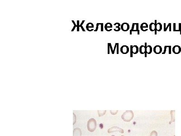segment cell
<instances>
[{
	"label": "cell",
	"mask_w": 181,
	"mask_h": 136,
	"mask_svg": "<svg viewBox=\"0 0 181 136\" xmlns=\"http://www.w3.org/2000/svg\"><path fill=\"white\" fill-rule=\"evenodd\" d=\"M134 117V113L133 111L128 110L125 112L123 113L121 116V118L124 122H129L131 121Z\"/></svg>",
	"instance_id": "cell-1"
},
{
	"label": "cell",
	"mask_w": 181,
	"mask_h": 136,
	"mask_svg": "<svg viewBox=\"0 0 181 136\" xmlns=\"http://www.w3.org/2000/svg\"><path fill=\"white\" fill-rule=\"evenodd\" d=\"M87 127L88 131L93 132L97 128V122L94 119H90L87 122Z\"/></svg>",
	"instance_id": "cell-2"
},
{
	"label": "cell",
	"mask_w": 181,
	"mask_h": 136,
	"mask_svg": "<svg viewBox=\"0 0 181 136\" xmlns=\"http://www.w3.org/2000/svg\"><path fill=\"white\" fill-rule=\"evenodd\" d=\"M115 132H119L121 133V134H123L124 131L123 129L117 127V126H114V127H112V128H110L108 130V133H109V134L110 133H114Z\"/></svg>",
	"instance_id": "cell-3"
},
{
	"label": "cell",
	"mask_w": 181,
	"mask_h": 136,
	"mask_svg": "<svg viewBox=\"0 0 181 136\" xmlns=\"http://www.w3.org/2000/svg\"><path fill=\"white\" fill-rule=\"evenodd\" d=\"M130 57H133V54H137L139 51V48L137 45H130Z\"/></svg>",
	"instance_id": "cell-4"
},
{
	"label": "cell",
	"mask_w": 181,
	"mask_h": 136,
	"mask_svg": "<svg viewBox=\"0 0 181 136\" xmlns=\"http://www.w3.org/2000/svg\"><path fill=\"white\" fill-rule=\"evenodd\" d=\"M139 23H133L132 25L131 29L130 30V35H132L133 31H137L138 35H139Z\"/></svg>",
	"instance_id": "cell-5"
},
{
	"label": "cell",
	"mask_w": 181,
	"mask_h": 136,
	"mask_svg": "<svg viewBox=\"0 0 181 136\" xmlns=\"http://www.w3.org/2000/svg\"><path fill=\"white\" fill-rule=\"evenodd\" d=\"M153 51L156 54H160L162 52V48L160 45H155L153 49Z\"/></svg>",
	"instance_id": "cell-6"
},
{
	"label": "cell",
	"mask_w": 181,
	"mask_h": 136,
	"mask_svg": "<svg viewBox=\"0 0 181 136\" xmlns=\"http://www.w3.org/2000/svg\"><path fill=\"white\" fill-rule=\"evenodd\" d=\"M121 30L122 31L126 32V31H127L128 30H129V25L128 23L124 22L121 25Z\"/></svg>",
	"instance_id": "cell-7"
},
{
	"label": "cell",
	"mask_w": 181,
	"mask_h": 136,
	"mask_svg": "<svg viewBox=\"0 0 181 136\" xmlns=\"http://www.w3.org/2000/svg\"><path fill=\"white\" fill-rule=\"evenodd\" d=\"M121 52L123 54H128L129 51V47L127 45H122L121 48Z\"/></svg>",
	"instance_id": "cell-8"
},
{
	"label": "cell",
	"mask_w": 181,
	"mask_h": 136,
	"mask_svg": "<svg viewBox=\"0 0 181 136\" xmlns=\"http://www.w3.org/2000/svg\"><path fill=\"white\" fill-rule=\"evenodd\" d=\"M155 34L157 35V31H160L162 30V25L161 23H157V20H155Z\"/></svg>",
	"instance_id": "cell-9"
},
{
	"label": "cell",
	"mask_w": 181,
	"mask_h": 136,
	"mask_svg": "<svg viewBox=\"0 0 181 136\" xmlns=\"http://www.w3.org/2000/svg\"><path fill=\"white\" fill-rule=\"evenodd\" d=\"M172 51L175 54H179L181 52V48L179 45H175L172 49Z\"/></svg>",
	"instance_id": "cell-10"
},
{
	"label": "cell",
	"mask_w": 181,
	"mask_h": 136,
	"mask_svg": "<svg viewBox=\"0 0 181 136\" xmlns=\"http://www.w3.org/2000/svg\"><path fill=\"white\" fill-rule=\"evenodd\" d=\"M82 132L81 129L77 128L75 129L73 132V136H81Z\"/></svg>",
	"instance_id": "cell-11"
},
{
	"label": "cell",
	"mask_w": 181,
	"mask_h": 136,
	"mask_svg": "<svg viewBox=\"0 0 181 136\" xmlns=\"http://www.w3.org/2000/svg\"><path fill=\"white\" fill-rule=\"evenodd\" d=\"M149 25L146 23H143L140 25V29L143 31H146L148 30Z\"/></svg>",
	"instance_id": "cell-12"
},
{
	"label": "cell",
	"mask_w": 181,
	"mask_h": 136,
	"mask_svg": "<svg viewBox=\"0 0 181 136\" xmlns=\"http://www.w3.org/2000/svg\"><path fill=\"white\" fill-rule=\"evenodd\" d=\"M105 29L107 31H111L113 29V25L111 23H107L105 25Z\"/></svg>",
	"instance_id": "cell-13"
},
{
	"label": "cell",
	"mask_w": 181,
	"mask_h": 136,
	"mask_svg": "<svg viewBox=\"0 0 181 136\" xmlns=\"http://www.w3.org/2000/svg\"><path fill=\"white\" fill-rule=\"evenodd\" d=\"M146 49V52L145 54V57L146 58L147 56V54H151L152 51H153V49L151 45H147L146 48H145Z\"/></svg>",
	"instance_id": "cell-14"
},
{
	"label": "cell",
	"mask_w": 181,
	"mask_h": 136,
	"mask_svg": "<svg viewBox=\"0 0 181 136\" xmlns=\"http://www.w3.org/2000/svg\"><path fill=\"white\" fill-rule=\"evenodd\" d=\"M168 49L169 54H170V55L171 54V45H165V46H164V52H163V53H162V54H165L166 53V52Z\"/></svg>",
	"instance_id": "cell-15"
},
{
	"label": "cell",
	"mask_w": 181,
	"mask_h": 136,
	"mask_svg": "<svg viewBox=\"0 0 181 136\" xmlns=\"http://www.w3.org/2000/svg\"><path fill=\"white\" fill-rule=\"evenodd\" d=\"M113 26V30L115 31H119L121 29V25L119 23H116Z\"/></svg>",
	"instance_id": "cell-16"
},
{
	"label": "cell",
	"mask_w": 181,
	"mask_h": 136,
	"mask_svg": "<svg viewBox=\"0 0 181 136\" xmlns=\"http://www.w3.org/2000/svg\"><path fill=\"white\" fill-rule=\"evenodd\" d=\"M139 52L141 54H145L146 52V49L144 45H141L139 48Z\"/></svg>",
	"instance_id": "cell-17"
},
{
	"label": "cell",
	"mask_w": 181,
	"mask_h": 136,
	"mask_svg": "<svg viewBox=\"0 0 181 136\" xmlns=\"http://www.w3.org/2000/svg\"><path fill=\"white\" fill-rule=\"evenodd\" d=\"M168 28H169V31H171V23H169L167 26L166 23H164V31L166 32Z\"/></svg>",
	"instance_id": "cell-18"
},
{
	"label": "cell",
	"mask_w": 181,
	"mask_h": 136,
	"mask_svg": "<svg viewBox=\"0 0 181 136\" xmlns=\"http://www.w3.org/2000/svg\"><path fill=\"white\" fill-rule=\"evenodd\" d=\"M155 28H156V27H155V23L153 22L151 23L149 25V30L152 32L155 31Z\"/></svg>",
	"instance_id": "cell-19"
},
{
	"label": "cell",
	"mask_w": 181,
	"mask_h": 136,
	"mask_svg": "<svg viewBox=\"0 0 181 136\" xmlns=\"http://www.w3.org/2000/svg\"><path fill=\"white\" fill-rule=\"evenodd\" d=\"M93 28H94V25L92 23H89L87 24V26H86V28H87V30L89 31L90 28L91 29V30H93Z\"/></svg>",
	"instance_id": "cell-20"
},
{
	"label": "cell",
	"mask_w": 181,
	"mask_h": 136,
	"mask_svg": "<svg viewBox=\"0 0 181 136\" xmlns=\"http://www.w3.org/2000/svg\"><path fill=\"white\" fill-rule=\"evenodd\" d=\"M97 112L98 113L99 116L101 117V116H103L104 115L105 113H106V110H105V111H98Z\"/></svg>",
	"instance_id": "cell-21"
},
{
	"label": "cell",
	"mask_w": 181,
	"mask_h": 136,
	"mask_svg": "<svg viewBox=\"0 0 181 136\" xmlns=\"http://www.w3.org/2000/svg\"><path fill=\"white\" fill-rule=\"evenodd\" d=\"M150 136H158V133H157L156 131H152L151 133L150 134Z\"/></svg>",
	"instance_id": "cell-22"
},
{
	"label": "cell",
	"mask_w": 181,
	"mask_h": 136,
	"mask_svg": "<svg viewBox=\"0 0 181 136\" xmlns=\"http://www.w3.org/2000/svg\"><path fill=\"white\" fill-rule=\"evenodd\" d=\"M118 111H117H117H112V110H111V111H110V113L112 115H116L118 113Z\"/></svg>",
	"instance_id": "cell-23"
},
{
	"label": "cell",
	"mask_w": 181,
	"mask_h": 136,
	"mask_svg": "<svg viewBox=\"0 0 181 136\" xmlns=\"http://www.w3.org/2000/svg\"><path fill=\"white\" fill-rule=\"evenodd\" d=\"M79 22V20H77V31H79V29L80 25Z\"/></svg>",
	"instance_id": "cell-24"
},
{
	"label": "cell",
	"mask_w": 181,
	"mask_h": 136,
	"mask_svg": "<svg viewBox=\"0 0 181 136\" xmlns=\"http://www.w3.org/2000/svg\"><path fill=\"white\" fill-rule=\"evenodd\" d=\"M117 54H119V43H117Z\"/></svg>",
	"instance_id": "cell-25"
},
{
	"label": "cell",
	"mask_w": 181,
	"mask_h": 136,
	"mask_svg": "<svg viewBox=\"0 0 181 136\" xmlns=\"http://www.w3.org/2000/svg\"><path fill=\"white\" fill-rule=\"evenodd\" d=\"M174 31H179V30L176 29V23H174Z\"/></svg>",
	"instance_id": "cell-26"
},
{
	"label": "cell",
	"mask_w": 181,
	"mask_h": 136,
	"mask_svg": "<svg viewBox=\"0 0 181 136\" xmlns=\"http://www.w3.org/2000/svg\"><path fill=\"white\" fill-rule=\"evenodd\" d=\"M73 124H74L75 122H76V120L75 119H76V117L75 116L74 113H73Z\"/></svg>",
	"instance_id": "cell-27"
},
{
	"label": "cell",
	"mask_w": 181,
	"mask_h": 136,
	"mask_svg": "<svg viewBox=\"0 0 181 136\" xmlns=\"http://www.w3.org/2000/svg\"><path fill=\"white\" fill-rule=\"evenodd\" d=\"M179 31L180 32V35H181V23H179Z\"/></svg>",
	"instance_id": "cell-28"
},
{
	"label": "cell",
	"mask_w": 181,
	"mask_h": 136,
	"mask_svg": "<svg viewBox=\"0 0 181 136\" xmlns=\"http://www.w3.org/2000/svg\"><path fill=\"white\" fill-rule=\"evenodd\" d=\"M99 23H97V27L96 29L95 30V31H97L98 30V27H99Z\"/></svg>",
	"instance_id": "cell-29"
},
{
	"label": "cell",
	"mask_w": 181,
	"mask_h": 136,
	"mask_svg": "<svg viewBox=\"0 0 181 136\" xmlns=\"http://www.w3.org/2000/svg\"><path fill=\"white\" fill-rule=\"evenodd\" d=\"M117 43H116V44H115V45L114 46V50H113V52L112 53V54H114L115 50H116V49H117Z\"/></svg>",
	"instance_id": "cell-30"
},
{
	"label": "cell",
	"mask_w": 181,
	"mask_h": 136,
	"mask_svg": "<svg viewBox=\"0 0 181 136\" xmlns=\"http://www.w3.org/2000/svg\"><path fill=\"white\" fill-rule=\"evenodd\" d=\"M110 46L111 51H112V54L113 52V48H112V44L111 43H110Z\"/></svg>",
	"instance_id": "cell-31"
},
{
	"label": "cell",
	"mask_w": 181,
	"mask_h": 136,
	"mask_svg": "<svg viewBox=\"0 0 181 136\" xmlns=\"http://www.w3.org/2000/svg\"><path fill=\"white\" fill-rule=\"evenodd\" d=\"M110 43H108V54H110Z\"/></svg>",
	"instance_id": "cell-32"
},
{
	"label": "cell",
	"mask_w": 181,
	"mask_h": 136,
	"mask_svg": "<svg viewBox=\"0 0 181 136\" xmlns=\"http://www.w3.org/2000/svg\"><path fill=\"white\" fill-rule=\"evenodd\" d=\"M101 31H103V23L101 24Z\"/></svg>",
	"instance_id": "cell-33"
},
{
	"label": "cell",
	"mask_w": 181,
	"mask_h": 136,
	"mask_svg": "<svg viewBox=\"0 0 181 136\" xmlns=\"http://www.w3.org/2000/svg\"><path fill=\"white\" fill-rule=\"evenodd\" d=\"M80 26L81 27V28H82V31H85V30L83 28V26H82V25H80Z\"/></svg>",
	"instance_id": "cell-34"
},
{
	"label": "cell",
	"mask_w": 181,
	"mask_h": 136,
	"mask_svg": "<svg viewBox=\"0 0 181 136\" xmlns=\"http://www.w3.org/2000/svg\"><path fill=\"white\" fill-rule=\"evenodd\" d=\"M77 27V25H74V27L73 28V29H72V31H74V30L75 29V27Z\"/></svg>",
	"instance_id": "cell-35"
},
{
	"label": "cell",
	"mask_w": 181,
	"mask_h": 136,
	"mask_svg": "<svg viewBox=\"0 0 181 136\" xmlns=\"http://www.w3.org/2000/svg\"><path fill=\"white\" fill-rule=\"evenodd\" d=\"M85 21V20H82V23H81V24H80V25H83V23H84V22Z\"/></svg>",
	"instance_id": "cell-36"
},
{
	"label": "cell",
	"mask_w": 181,
	"mask_h": 136,
	"mask_svg": "<svg viewBox=\"0 0 181 136\" xmlns=\"http://www.w3.org/2000/svg\"><path fill=\"white\" fill-rule=\"evenodd\" d=\"M72 22H73V24L74 25H76V24H75V23L74 21V20H72Z\"/></svg>",
	"instance_id": "cell-37"
},
{
	"label": "cell",
	"mask_w": 181,
	"mask_h": 136,
	"mask_svg": "<svg viewBox=\"0 0 181 136\" xmlns=\"http://www.w3.org/2000/svg\"><path fill=\"white\" fill-rule=\"evenodd\" d=\"M112 136H114V135H112Z\"/></svg>",
	"instance_id": "cell-38"
},
{
	"label": "cell",
	"mask_w": 181,
	"mask_h": 136,
	"mask_svg": "<svg viewBox=\"0 0 181 136\" xmlns=\"http://www.w3.org/2000/svg\"></svg>",
	"instance_id": "cell-39"
},
{
	"label": "cell",
	"mask_w": 181,
	"mask_h": 136,
	"mask_svg": "<svg viewBox=\"0 0 181 136\" xmlns=\"http://www.w3.org/2000/svg\"></svg>",
	"instance_id": "cell-40"
}]
</instances>
